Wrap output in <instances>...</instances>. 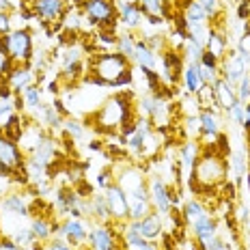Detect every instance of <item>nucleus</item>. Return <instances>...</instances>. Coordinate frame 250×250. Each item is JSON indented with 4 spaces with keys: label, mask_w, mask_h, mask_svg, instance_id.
<instances>
[{
    "label": "nucleus",
    "mask_w": 250,
    "mask_h": 250,
    "mask_svg": "<svg viewBox=\"0 0 250 250\" xmlns=\"http://www.w3.org/2000/svg\"><path fill=\"white\" fill-rule=\"evenodd\" d=\"M127 69H132V61L119 52H97L86 59V74L82 80L93 86H114V82Z\"/></svg>",
    "instance_id": "obj_3"
},
{
    "label": "nucleus",
    "mask_w": 250,
    "mask_h": 250,
    "mask_svg": "<svg viewBox=\"0 0 250 250\" xmlns=\"http://www.w3.org/2000/svg\"><path fill=\"white\" fill-rule=\"evenodd\" d=\"M62 129L67 132V136L74 138V140H80L82 136H84V125H82L80 121H76V119H65L62 121Z\"/></svg>",
    "instance_id": "obj_38"
},
{
    "label": "nucleus",
    "mask_w": 250,
    "mask_h": 250,
    "mask_svg": "<svg viewBox=\"0 0 250 250\" xmlns=\"http://www.w3.org/2000/svg\"><path fill=\"white\" fill-rule=\"evenodd\" d=\"M0 250H22V246H18L11 237H0Z\"/></svg>",
    "instance_id": "obj_50"
},
{
    "label": "nucleus",
    "mask_w": 250,
    "mask_h": 250,
    "mask_svg": "<svg viewBox=\"0 0 250 250\" xmlns=\"http://www.w3.org/2000/svg\"><path fill=\"white\" fill-rule=\"evenodd\" d=\"M192 0H173V4H175V9H179V11H184V9L190 4Z\"/></svg>",
    "instance_id": "obj_51"
},
{
    "label": "nucleus",
    "mask_w": 250,
    "mask_h": 250,
    "mask_svg": "<svg viewBox=\"0 0 250 250\" xmlns=\"http://www.w3.org/2000/svg\"><path fill=\"white\" fill-rule=\"evenodd\" d=\"M20 95H22V100H24V108H28V110H41L43 100H41V88L37 84L26 86Z\"/></svg>",
    "instance_id": "obj_33"
},
{
    "label": "nucleus",
    "mask_w": 250,
    "mask_h": 250,
    "mask_svg": "<svg viewBox=\"0 0 250 250\" xmlns=\"http://www.w3.org/2000/svg\"><path fill=\"white\" fill-rule=\"evenodd\" d=\"M199 62H201V65H207V67H216V69H220V61H218L216 56H213L211 52H207V50L203 52V56H201V61H199Z\"/></svg>",
    "instance_id": "obj_49"
},
{
    "label": "nucleus",
    "mask_w": 250,
    "mask_h": 250,
    "mask_svg": "<svg viewBox=\"0 0 250 250\" xmlns=\"http://www.w3.org/2000/svg\"><path fill=\"white\" fill-rule=\"evenodd\" d=\"M7 78H9V84H11L13 93H22L26 86L35 84V80H37V76H35L30 65H15V69Z\"/></svg>",
    "instance_id": "obj_21"
},
{
    "label": "nucleus",
    "mask_w": 250,
    "mask_h": 250,
    "mask_svg": "<svg viewBox=\"0 0 250 250\" xmlns=\"http://www.w3.org/2000/svg\"><path fill=\"white\" fill-rule=\"evenodd\" d=\"M13 30V20H11V11H0V37L9 35Z\"/></svg>",
    "instance_id": "obj_43"
},
{
    "label": "nucleus",
    "mask_w": 250,
    "mask_h": 250,
    "mask_svg": "<svg viewBox=\"0 0 250 250\" xmlns=\"http://www.w3.org/2000/svg\"><path fill=\"white\" fill-rule=\"evenodd\" d=\"M201 155V143L199 140H188V143L181 145L179 149V160H181V166H184L186 170H192L196 164V160H199Z\"/></svg>",
    "instance_id": "obj_26"
},
{
    "label": "nucleus",
    "mask_w": 250,
    "mask_h": 250,
    "mask_svg": "<svg viewBox=\"0 0 250 250\" xmlns=\"http://www.w3.org/2000/svg\"><path fill=\"white\" fill-rule=\"evenodd\" d=\"M114 175H117V177H114V181L123 188V192L127 196L132 194V192H136L140 186L147 184V181H145V177H143V173H140L136 166H125V168H121L119 173H114Z\"/></svg>",
    "instance_id": "obj_17"
},
{
    "label": "nucleus",
    "mask_w": 250,
    "mask_h": 250,
    "mask_svg": "<svg viewBox=\"0 0 250 250\" xmlns=\"http://www.w3.org/2000/svg\"><path fill=\"white\" fill-rule=\"evenodd\" d=\"M48 91L56 95V93H59V82H50V84H48Z\"/></svg>",
    "instance_id": "obj_53"
},
{
    "label": "nucleus",
    "mask_w": 250,
    "mask_h": 250,
    "mask_svg": "<svg viewBox=\"0 0 250 250\" xmlns=\"http://www.w3.org/2000/svg\"><path fill=\"white\" fill-rule=\"evenodd\" d=\"M244 127L250 132V104H246V117H244Z\"/></svg>",
    "instance_id": "obj_52"
},
{
    "label": "nucleus",
    "mask_w": 250,
    "mask_h": 250,
    "mask_svg": "<svg viewBox=\"0 0 250 250\" xmlns=\"http://www.w3.org/2000/svg\"><path fill=\"white\" fill-rule=\"evenodd\" d=\"M136 37H134V33H127L125 30L123 35H119L117 37V52L119 54H123L125 59L134 61V54H136Z\"/></svg>",
    "instance_id": "obj_32"
},
{
    "label": "nucleus",
    "mask_w": 250,
    "mask_h": 250,
    "mask_svg": "<svg viewBox=\"0 0 250 250\" xmlns=\"http://www.w3.org/2000/svg\"><path fill=\"white\" fill-rule=\"evenodd\" d=\"M45 248L48 250H78L76 246H71L69 242H65V239H50V244Z\"/></svg>",
    "instance_id": "obj_47"
},
{
    "label": "nucleus",
    "mask_w": 250,
    "mask_h": 250,
    "mask_svg": "<svg viewBox=\"0 0 250 250\" xmlns=\"http://www.w3.org/2000/svg\"><path fill=\"white\" fill-rule=\"evenodd\" d=\"M88 149H93V151H100V149H102L100 140H93V143H88Z\"/></svg>",
    "instance_id": "obj_54"
},
{
    "label": "nucleus",
    "mask_w": 250,
    "mask_h": 250,
    "mask_svg": "<svg viewBox=\"0 0 250 250\" xmlns=\"http://www.w3.org/2000/svg\"><path fill=\"white\" fill-rule=\"evenodd\" d=\"M121 237H123L125 250H162L155 242L140 237L138 233H134L132 229H127V227L123 229V235H121Z\"/></svg>",
    "instance_id": "obj_23"
},
{
    "label": "nucleus",
    "mask_w": 250,
    "mask_h": 250,
    "mask_svg": "<svg viewBox=\"0 0 250 250\" xmlns=\"http://www.w3.org/2000/svg\"><path fill=\"white\" fill-rule=\"evenodd\" d=\"M129 2H138V0H129Z\"/></svg>",
    "instance_id": "obj_58"
},
{
    "label": "nucleus",
    "mask_w": 250,
    "mask_h": 250,
    "mask_svg": "<svg viewBox=\"0 0 250 250\" xmlns=\"http://www.w3.org/2000/svg\"><path fill=\"white\" fill-rule=\"evenodd\" d=\"M199 2H201V7L207 11L209 18H213V15L218 13V7H220V0H199Z\"/></svg>",
    "instance_id": "obj_48"
},
{
    "label": "nucleus",
    "mask_w": 250,
    "mask_h": 250,
    "mask_svg": "<svg viewBox=\"0 0 250 250\" xmlns=\"http://www.w3.org/2000/svg\"><path fill=\"white\" fill-rule=\"evenodd\" d=\"M138 7L143 9L145 15H158V18H162L164 0H138Z\"/></svg>",
    "instance_id": "obj_39"
},
{
    "label": "nucleus",
    "mask_w": 250,
    "mask_h": 250,
    "mask_svg": "<svg viewBox=\"0 0 250 250\" xmlns=\"http://www.w3.org/2000/svg\"><path fill=\"white\" fill-rule=\"evenodd\" d=\"M246 162H250V160H246V153H244V149H239V151H235V153L231 155V166H233V170H235L237 184L244 179V175L248 173V170H246Z\"/></svg>",
    "instance_id": "obj_36"
},
{
    "label": "nucleus",
    "mask_w": 250,
    "mask_h": 250,
    "mask_svg": "<svg viewBox=\"0 0 250 250\" xmlns=\"http://www.w3.org/2000/svg\"><path fill=\"white\" fill-rule=\"evenodd\" d=\"M119 250H125V248H119Z\"/></svg>",
    "instance_id": "obj_59"
},
{
    "label": "nucleus",
    "mask_w": 250,
    "mask_h": 250,
    "mask_svg": "<svg viewBox=\"0 0 250 250\" xmlns=\"http://www.w3.org/2000/svg\"><path fill=\"white\" fill-rule=\"evenodd\" d=\"M35 18H39L45 26L61 24L62 15L67 11V0H33Z\"/></svg>",
    "instance_id": "obj_10"
},
{
    "label": "nucleus",
    "mask_w": 250,
    "mask_h": 250,
    "mask_svg": "<svg viewBox=\"0 0 250 250\" xmlns=\"http://www.w3.org/2000/svg\"><path fill=\"white\" fill-rule=\"evenodd\" d=\"M0 52L7 56H11L15 65H30L35 56L33 48V33L28 28L11 30L9 35L0 37Z\"/></svg>",
    "instance_id": "obj_5"
},
{
    "label": "nucleus",
    "mask_w": 250,
    "mask_h": 250,
    "mask_svg": "<svg viewBox=\"0 0 250 250\" xmlns=\"http://www.w3.org/2000/svg\"><path fill=\"white\" fill-rule=\"evenodd\" d=\"M26 168V153L15 140L0 136V175H13Z\"/></svg>",
    "instance_id": "obj_7"
},
{
    "label": "nucleus",
    "mask_w": 250,
    "mask_h": 250,
    "mask_svg": "<svg viewBox=\"0 0 250 250\" xmlns=\"http://www.w3.org/2000/svg\"><path fill=\"white\" fill-rule=\"evenodd\" d=\"M186 69V59H184V52L181 50H173V48H166L162 52V82L166 86H177L184 76Z\"/></svg>",
    "instance_id": "obj_8"
},
{
    "label": "nucleus",
    "mask_w": 250,
    "mask_h": 250,
    "mask_svg": "<svg viewBox=\"0 0 250 250\" xmlns=\"http://www.w3.org/2000/svg\"><path fill=\"white\" fill-rule=\"evenodd\" d=\"M136 104H134V93L132 91H121L114 93L108 100L102 102V106L91 114L93 129L102 134H117L123 123L136 119Z\"/></svg>",
    "instance_id": "obj_1"
},
{
    "label": "nucleus",
    "mask_w": 250,
    "mask_h": 250,
    "mask_svg": "<svg viewBox=\"0 0 250 250\" xmlns=\"http://www.w3.org/2000/svg\"><path fill=\"white\" fill-rule=\"evenodd\" d=\"M181 52H184L186 62H199L201 56H203V52H205V43H201V41L188 37L186 45H184V50H181Z\"/></svg>",
    "instance_id": "obj_35"
},
{
    "label": "nucleus",
    "mask_w": 250,
    "mask_h": 250,
    "mask_svg": "<svg viewBox=\"0 0 250 250\" xmlns=\"http://www.w3.org/2000/svg\"><path fill=\"white\" fill-rule=\"evenodd\" d=\"M82 15H84L86 22H91V26L114 35H117V26L121 24L119 22L117 0H86L82 4Z\"/></svg>",
    "instance_id": "obj_4"
},
{
    "label": "nucleus",
    "mask_w": 250,
    "mask_h": 250,
    "mask_svg": "<svg viewBox=\"0 0 250 250\" xmlns=\"http://www.w3.org/2000/svg\"><path fill=\"white\" fill-rule=\"evenodd\" d=\"M227 175H229L227 158H222L220 153H216L209 147H203L194 168L190 170L188 184H190V190L196 196H203L207 192H216L227 181Z\"/></svg>",
    "instance_id": "obj_2"
},
{
    "label": "nucleus",
    "mask_w": 250,
    "mask_h": 250,
    "mask_svg": "<svg viewBox=\"0 0 250 250\" xmlns=\"http://www.w3.org/2000/svg\"><path fill=\"white\" fill-rule=\"evenodd\" d=\"M13 88L9 84V78L4 74H0V100H13Z\"/></svg>",
    "instance_id": "obj_45"
},
{
    "label": "nucleus",
    "mask_w": 250,
    "mask_h": 250,
    "mask_svg": "<svg viewBox=\"0 0 250 250\" xmlns=\"http://www.w3.org/2000/svg\"><path fill=\"white\" fill-rule=\"evenodd\" d=\"M28 123H33V121H28V119L22 117L20 112H13L11 117L7 119V123L2 125V132H4V136H7V138H11V140L18 143L20 136H22V132H24V127Z\"/></svg>",
    "instance_id": "obj_27"
},
{
    "label": "nucleus",
    "mask_w": 250,
    "mask_h": 250,
    "mask_svg": "<svg viewBox=\"0 0 250 250\" xmlns=\"http://www.w3.org/2000/svg\"><path fill=\"white\" fill-rule=\"evenodd\" d=\"M39 112H41V121L48 125V127H52V129H54V127H61L62 121H65V119H62L61 114L54 110V106H41Z\"/></svg>",
    "instance_id": "obj_37"
},
{
    "label": "nucleus",
    "mask_w": 250,
    "mask_h": 250,
    "mask_svg": "<svg viewBox=\"0 0 250 250\" xmlns=\"http://www.w3.org/2000/svg\"><path fill=\"white\" fill-rule=\"evenodd\" d=\"M153 211L149 199H129V220H143Z\"/></svg>",
    "instance_id": "obj_34"
},
{
    "label": "nucleus",
    "mask_w": 250,
    "mask_h": 250,
    "mask_svg": "<svg viewBox=\"0 0 250 250\" xmlns=\"http://www.w3.org/2000/svg\"><path fill=\"white\" fill-rule=\"evenodd\" d=\"M2 211L4 213H11V216H28V203L24 201L22 194H18V192H13V194L4 196L2 199Z\"/></svg>",
    "instance_id": "obj_28"
},
{
    "label": "nucleus",
    "mask_w": 250,
    "mask_h": 250,
    "mask_svg": "<svg viewBox=\"0 0 250 250\" xmlns=\"http://www.w3.org/2000/svg\"><path fill=\"white\" fill-rule=\"evenodd\" d=\"M199 71H201V78L205 84H213V82L220 78V69H216V67H207V65H201L199 62Z\"/></svg>",
    "instance_id": "obj_42"
},
{
    "label": "nucleus",
    "mask_w": 250,
    "mask_h": 250,
    "mask_svg": "<svg viewBox=\"0 0 250 250\" xmlns=\"http://www.w3.org/2000/svg\"><path fill=\"white\" fill-rule=\"evenodd\" d=\"M248 35H250V20H248Z\"/></svg>",
    "instance_id": "obj_57"
},
{
    "label": "nucleus",
    "mask_w": 250,
    "mask_h": 250,
    "mask_svg": "<svg viewBox=\"0 0 250 250\" xmlns=\"http://www.w3.org/2000/svg\"><path fill=\"white\" fill-rule=\"evenodd\" d=\"M143 41H145V43L149 45L151 50L155 52V54H158L160 50H162V52L166 50V48H164V37H160V35H149V37H145Z\"/></svg>",
    "instance_id": "obj_46"
},
{
    "label": "nucleus",
    "mask_w": 250,
    "mask_h": 250,
    "mask_svg": "<svg viewBox=\"0 0 250 250\" xmlns=\"http://www.w3.org/2000/svg\"><path fill=\"white\" fill-rule=\"evenodd\" d=\"M114 184V170L112 168H104L100 175H97V186L102 188V190H106L108 186Z\"/></svg>",
    "instance_id": "obj_44"
},
{
    "label": "nucleus",
    "mask_w": 250,
    "mask_h": 250,
    "mask_svg": "<svg viewBox=\"0 0 250 250\" xmlns=\"http://www.w3.org/2000/svg\"><path fill=\"white\" fill-rule=\"evenodd\" d=\"M134 61L138 62L140 69H158V54H155L143 39L136 41V54H134Z\"/></svg>",
    "instance_id": "obj_25"
},
{
    "label": "nucleus",
    "mask_w": 250,
    "mask_h": 250,
    "mask_svg": "<svg viewBox=\"0 0 250 250\" xmlns=\"http://www.w3.org/2000/svg\"><path fill=\"white\" fill-rule=\"evenodd\" d=\"M127 229H132L134 233H138L140 237L151 239L155 242L158 237H162L164 233V225H162V216L158 211H151L149 216H145L143 220H127Z\"/></svg>",
    "instance_id": "obj_11"
},
{
    "label": "nucleus",
    "mask_w": 250,
    "mask_h": 250,
    "mask_svg": "<svg viewBox=\"0 0 250 250\" xmlns=\"http://www.w3.org/2000/svg\"><path fill=\"white\" fill-rule=\"evenodd\" d=\"M205 50L211 52L218 61H222L229 52V41H227V35L222 33L218 26L207 30V37H205Z\"/></svg>",
    "instance_id": "obj_20"
},
{
    "label": "nucleus",
    "mask_w": 250,
    "mask_h": 250,
    "mask_svg": "<svg viewBox=\"0 0 250 250\" xmlns=\"http://www.w3.org/2000/svg\"><path fill=\"white\" fill-rule=\"evenodd\" d=\"M244 179H246V188H248V194H250V168H248V173L244 175Z\"/></svg>",
    "instance_id": "obj_55"
},
{
    "label": "nucleus",
    "mask_w": 250,
    "mask_h": 250,
    "mask_svg": "<svg viewBox=\"0 0 250 250\" xmlns=\"http://www.w3.org/2000/svg\"><path fill=\"white\" fill-rule=\"evenodd\" d=\"M149 201L153 205V211L160 216H166L173 209V201H170V188L164 184L160 177H151L149 181Z\"/></svg>",
    "instance_id": "obj_12"
},
{
    "label": "nucleus",
    "mask_w": 250,
    "mask_h": 250,
    "mask_svg": "<svg viewBox=\"0 0 250 250\" xmlns=\"http://www.w3.org/2000/svg\"><path fill=\"white\" fill-rule=\"evenodd\" d=\"M229 119H231L233 123H237V125H244V117H246V104H242V102H235L231 108H229Z\"/></svg>",
    "instance_id": "obj_40"
},
{
    "label": "nucleus",
    "mask_w": 250,
    "mask_h": 250,
    "mask_svg": "<svg viewBox=\"0 0 250 250\" xmlns=\"http://www.w3.org/2000/svg\"><path fill=\"white\" fill-rule=\"evenodd\" d=\"M30 231H33V235H35L37 242L45 244L54 237V222H52L50 218H33V222H30Z\"/></svg>",
    "instance_id": "obj_29"
},
{
    "label": "nucleus",
    "mask_w": 250,
    "mask_h": 250,
    "mask_svg": "<svg viewBox=\"0 0 250 250\" xmlns=\"http://www.w3.org/2000/svg\"><path fill=\"white\" fill-rule=\"evenodd\" d=\"M192 233H194V239L201 248H207L213 237H218V222L213 218V213H207L205 218H201L199 222L190 227Z\"/></svg>",
    "instance_id": "obj_16"
},
{
    "label": "nucleus",
    "mask_w": 250,
    "mask_h": 250,
    "mask_svg": "<svg viewBox=\"0 0 250 250\" xmlns=\"http://www.w3.org/2000/svg\"><path fill=\"white\" fill-rule=\"evenodd\" d=\"M184 84H186V91L188 95H196L201 91V86L205 84L201 78V71H199V62H186V69H184Z\"/></svg>",
    "instance_id": "obj_24"
},
{
    "label": "nucleus",
    "mask_w": 250,
    "mask_h": 250,
    "mask_svg": "<svg viewBox=\"0 0 250 250\" xmlns=\"http://www.w3.org/2000/svg\"><path fill=\"white\" fill-rule=\"evenodd\" d=\"M28 160L35 164H39V166H43V168H50V166L56 162V143L48 136L33 153L28 155Z\"/></svg>",
    "instance_id": "obj_22"
},
{
    "label": "nucleus",
    "mask_w": 250,
    "mask_h": 250,
    "mask_svg": "<svg viewBox=\"0 0 250 250\" xmlns=\"http://www.w3.org/2000/svg\"><path fill=\"white\" fill-rule=\"evenodd\" d=\"M194 97H196V102H199L201 110H213V112L220 110V106H218V102H216V91H213V84H203L201 91L196 93Z\"/></svg>",
    "instance_id": "obj_31"
},
{
    "label": "nucleus",
    "mask_w": 250,
    "mask_h": 250,
    "mask_svg": "<svg viewBox=\"0 0 250 250\" xmlns=\"http://www.w3.org/2000/svg\"><path fill=\"white\" fill-rule=\"evenodd\" d=\"M227 250H235V242H229V248Z\"/></svg>",
    "instance_id": "obj_56"
},
{
    "label": "nucleus",
    "mask_w": 250,
    "mask_h": 250,
    "mask_svg": "<svg viewBox=\"0 0 250 250\" xmlns=\"http://www.w3.org/2000/svg\"><path fill=\"white\" fill-rule=\"evenodd\" d=\"M237 100L242 104H250V74H246L237 82Z\"/></svg>",
    "instance_id": "obj_41"
},
{
    "label": "nucleus",
    "mask_w": 250,
    "mask_h": 250,
    "mask_svg": "<svg viewBox=\"0 0 250 250\" xmlns=\"http://www.w3.org/2000/svg\"><path fill=\"white\" fill-rule=\"evenodd\" d=\"M119 9V22L123 24V28L127 33H136L145 20L143 9L138 7V2H129V0H117Z\"/></svg>",
    "instance_id": "obj_14"
},
{
    "label": "nucleus",
    "mask_w": 250,
    "mask_h": 250,
    "mask_svg": "<svg viewBox=\"0 0 250 250\" xmlns=\"http://www.w3.org/2000/svg\"><path fill=\"white\" fill-rule=\"evenodd\" d=\"M104 196L108 201V209H110L112 222H127L129 220V199L123 192V188L114 181L104 190Z\"/></svg>",
    "instance_id": "obj_9"
},
{
    "label": "nucleus",
    "mask_w": 250,
    "mask_h": 250,
    "mask_svg": "<svg viewBox=\"0 0 250 250\" xmlns=\"http://www.w3.org/2000/svg\"><path fill=\"white\" fill-rule=\"evenodd\" d=\"M246 61L237 54L235 50H229L227 56L220 61V78H225L227 82L237 86V82L246 76Z\"/></svg>",
    "instance_id": "obj_13"
},
{
    "label": "nucleus",
    "mask_w": 250,
    "mask_h": 250,
    "mask_svg": "<svg viewBox=\"0 0 250 250\" xmlns=\"http://www.w3.org/2000/svg\"><path fill=\"white\" fill-rule=\"evenodd\" d=\"M61 229H62L65 242H69L76 248H80L88 237V227L82 218H67L65 222H61Z\"/></svg>",
    "instance_id": "obj_15"
},
{
    "label": "nucleus",
    "mask_w": 250,
    "mask_h": 250,
    "mask_svg": "<svg viewBox=\"0 0 250 250\" xmlns=\"http://www.w3.org/2000/svg\"><path fill=\"white\" fill-rule=\"evenodd\" d=\"M45 138H48V136H45V132L39 127L37 123H28V125L24 127V132H22V136H20L18 145L22 147V151H24L26 155H30L35 149L39 147L41 143H43Z\"/></svg>",
    "instance_id": "obj_18"
},
{
    "label": "nucleus",
    "mask_w": 250,
    "mask_h": 250,
    "mask_svg": "<svg viewBox=\"0 0 250 250\" xmlns=\"http://www.w3.org/2000/svg\"><path fill=\"white\" fill-rule=\"evenodd\" d=\"M213 91H216V102H218V106H220V110L229 112V108L237 102V88H235V84L227 82L225 78H218V80L213 82Z\"/></svg>",
    "instance_id": "obj_19"
},
{
    "label": "nucleus",
    "mask_w": 250,
    "mask_h": 250,
    "mask_svg": "<svg viewBox=\"0 0 250 250\" xmlns=\"http://www.w3.org/2000/svg\"><path fill=\"white\" fill-rule=\"evenodd\" d=\"M184 18H186L188 26H207L209 15H207V11L201 7L199 0H192V2L184 9Z\"/></svg>",
    "instance_id": "obj_30"
},
{
    "label": "nucleus",
    "mask_w": 250,
    "mask_h": 250,
    "mask_svg": "<svg viewBox=\"0 0 250 250\" xmlns=\"http://www.w3.org/2000/svg\"><path fill=\"white\" fill-rule=\"evenodd\" d=\"M123 229H112L110 225L97 222L93 229H88L86 244L91 250H119L123 248Z\"/></svg>",
    "instance_id": "obj_6"
}]
</instances>
